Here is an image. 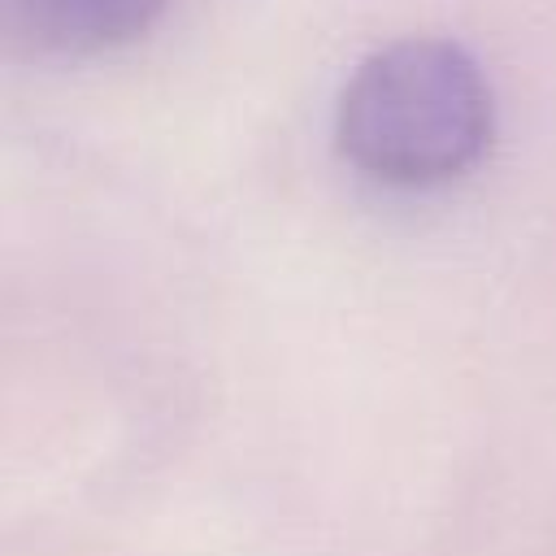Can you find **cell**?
<instances>
[{"instance_id":"cell-2","label":"cell","mask_w":556,"mask_h":556,"mask_svg":"<svg viewBox=\"0 0 556 556\" xmlns=\"http://www.w3.org/2000/svg\"><path fill=\"white\" fill-rule=\"evenodd\" d=\"M169 0H9V22L43 52H104L161 22Z\"/></svg>"},{"instance_id":"cell-1","label":"cell","mask_w":556,"mask_h":556,"mask_svg":"<svg viewBox=\"0 0 556 556\" xmlns=\"http://www.w3.org/2000/svg\"><path fill=\"white\" fill-rule=\"evenodd\" d=\"M491 126V83L452 39H395L369 52L334 113L339 152L387 187H439L469 174Z\"/></svg>"}]
</instances>
